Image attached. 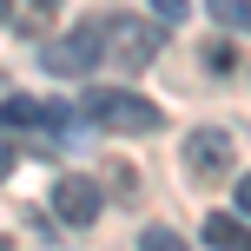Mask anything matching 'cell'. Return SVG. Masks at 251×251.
<instances>
[{
  "label": "cell",
  "instance_id": "cell-5",
  "mask_svg": "<svg viewBox=\"0 0 251 251\" xmlns=\"http://www.w3.org/2000/svg\"><path fill=\"white\" fill-rule=\"evenodd\" d=\"M0 126H47V132H73V113L53 100H26V93H13V100H0Z\"/></svg>",
  "mask_w": 251,
  "mask_h": 251
},
{
  "label": "cell",
  "instance_id": "cell-8",
  "mask_svg": "<svg viewBox=\"0 0 251 251\" xmlns=\"http://www.w3.org/2000/svg\"><path fill=\"white\" fill-rule=\"evenodd\" d=\"M212 20L231 33H251V0H212Z\"/></svg>",
  "mask_w": 251,
  "mask_h": 251
},
{
  "label": "cell",
  "instance_id": "cell-7",
  "mask_svg": "<svg viewBox=\"0 0 251 251\" xmlns=\"http://www.w3.org/2000/svg\"><path fill=\"white\" fill-rule=\"evenodd\" d=\"M205 245H218V251H251V218L212 212V218H205Z\"/></svg>",
  "mask_w": 251,
  "mask_h": 251
},
{
  "label": "cell",
  "instance_id": "cell-13",
  "mask_svg": "<svg viewBox=\"0 0 251 251\" xmlns=\"http://www.w3.org/2000/svg\"><path fill=\"white\" fill-rule=\"evenodd\" d=\"M231 199H238V212H245V218H251V172H245V178H238V185H231Z\"/></svg>",
  "mask_w": 251,
  "mask_h": 251
},
{
  "label": "cell",
  "instance_id": "cell-2",
  "mask_svg": "<svg viewBox=\"0 0 251 251\" xmlns=\"http://www.w3.org/2000/svg\"><path fill=\"white\" fill-rule=\"evenodd\" d=\"M100 40H106V53L119 60V73H146L152 60H159V47H165V33L152 20H139V13H113V20H100Z\"/></svg>",
  "mask_w": 251,
  "mask_h": 251
},
{
  "label": "cell",
  "instance_id": "cell-12",
  "mask_svg": "<svg viewBox=\"0 0 251 251\" xmlns=\"http://www.w3.org/2000/svg\"><path fill=\"white\" fill-rule=\"evenodd\" d=\"M152 7H159V20H172V26H178V20L192 13V0H152Z\"/></svg>",
  "mask_w": 251,
  "mask_h": 251
},
{
  "label": "cell",
  "instance_id": "cell-10",
  "mask_svg": "<svg viewBox=\"0 0 251 251\" xmlns=\"http://www.w3.org/2000/svg\"><path fill=\"white\" fill-rule=\"evenodd\" d=\"M205 66H212V73H231V66H238V47H225V40L205 47Z\"/></svg>",
  "mask_w": 251,
  "mask_h": 251
},
{
  "label": "cell",
  "instance_id": "cell-14",
  "mask_svg": "<svg viewBox=\"0 0 251 251\" xmlns=\"http://www.w3.org/2000/svg\"><path fill=\"white\" fill-rule=\"evenodd\" d=\"M13 159H20V152H13V139H0V178H13Z\"/></svg>",
  "mask_w": 251,
  "mask_h": 251
},
{
  "label": "cell",
  "instance_id": "cell-1",
  "mask_svg": "<svg viewBox=\"0 0 251 251\" xmlns=\"http://www.w3.org/2000/svg\"><path fill=\"white\" fill-rule=\"evenodd\" d=\"M86 119L106 126V132H159V126H165L159 106L139 100V93H126V86H93L86 93Z\"/></svg>",
  "mask_w": 251,
  "mask_h": 251
},
{
  "label": "cell",
  "instance_id": "cell-6",
  "mask_svg": "<svg viewBox=\"0 0 251 251\" xmlns=\"http://www.w3.org/2000/svg\"><path fill=\"white\" fill-rule=\"evenodd\" d=\"M106 205V192L93 185V178H53V212L66 218V225H93Z\"/></svg>",
  "mask_w": 251,
  "mask_h": 251
},
{
  "label": "cell",
  "instance_id": "cell-4",
  "mask_svg": "<svg viewBox=\"0 0 251 251\" xmlns=\"http://www.w3.org/2000/svg\"><path fill=\"white\" fill-rule=\"evenodd\" d=\"M231 165H238V146H231V132H218V126H199V132L185 139V172L199 178V185H218Z\"/></svg>",
  "mask_w": 251,
  "mask_h": 251
},
{
  "label": "cell",
  "instance_id": "cell-15",
  "mask_svg": "<svg viewBox=\"0 0 251 251\" xmlns=\"http://www.w3.org/2000/svg\"><path fill=\"white\" fill-rule=\"evenodd\" d=\"M0 20H13V0H0Z\"/></svg>",
  "mask_w": 251,
  "mask_h": 251
},
{
  "label": "cell",
  "instance_id": "cell-11",
  "mask_svg": "<svg viewBox=\"0 0 251 251\" xmlns=\"http://www.w3.org/2000/svg\"><path fill=\"white\" fill-rule=\"evenodd\" d=\"M20 7H26V20H33V26H47V20H53V13H60V7H66V0H20Z\"/></svg>",
  "mask_w": 251,
  "mask_h": 251
},
{
  "label": "cell",
  "instance_id": "cell-3",
  "mask_svg": "<svg viewBox=\"0 0 251 251\" xmlns=\"http://www.w3.org/2000/svg\"><path fill=\"white\" fill-rule=\"evenodd\" d=\"M100 53H106V40H100V20H86V26H73V33L66 40H47V47H40V66H47V73H93V66H100Z\"/></svg>",
  "mask_w": 251,
  "mask_h": 251
},
{
  "label": "cell",
  "instance_id": "cell-16",
  "mask_svg": "<svg viewBox=\"0 0 251 251\" xmlns=\"http://www.w3.org/2000/svg\"><path fill=\"white\" fill-rule=\"evenodd\" d=\"M0 251H13V245H7V238H0Z\"/></svg>",
  "mask_w": 251,
  "mask_h": 251
},
{
  "label": "cell",
  "instance_id": "cell-9",
  "mask_svg": "<svg viewBox=\"0 0 251 251\" xmlns=\"http://www.w3.org/2000/svg\"><path fill=\"white\" fill-rule=\"evenodd\" d=\"M139 245H146V251H185V238H178L172 225H152V231H146Z\"/></svg>",
  "mask_w": 251,
  "mask_h": 251
}]
</instances>
